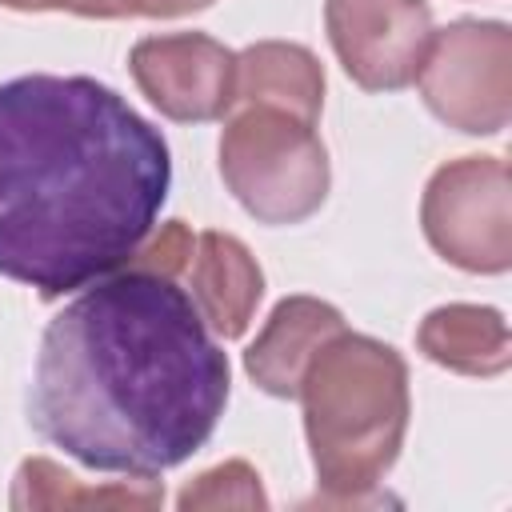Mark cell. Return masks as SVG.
Listing matches in <instances>:
<instances>
[{
	"instance_id": "obj_1",
	"label": "cell",
	"mask_w": 512,
	"mask_h": 512,
	"mask_svg": "<svg viewBox=\"0 0 512 512\" xmlns=\"http://www.w3.org/2000/svg\"><path fill=\"white\" fill-rule=\"evenodd\" d=\"M228 404V356L180 280L120 268L40 336L28 420L96 472L160 476L208 444Z\"/></svg>"
},
{
	"instance_id": "obj_2",
	"label": "cell",
	"mask_w": 512,
	"mask_h": 512,
	"mask_svg": "<svg viewBox=\"0 0 512 512\" xmlns=\"http://www.w3.org/2000/svg\"><path fill=\"white\" fill-rule=\"evenodd\" d=\"M168 184L160 128L108 84L48 72L0 84V276L40 300L120 272Z\"/></svg>"
},
{
	"instance_id": "obj_3",
	"label": "cell",
	"mask_w": 512,
	"mask_h": 512,
	"mask_svg": "<svg viewBox=\"0 0 512 512\" xmlns=\"http://www.w3.org/2000/svg\"><path fill=\"white\" fill-rule=\"evenodd\" d=\"M296 400L324 500H376V484L396 464L408 432V364L372 336L336 332L308 364Z\"/></svg>"
},
{
	"instance_id": "obj_4",
	"label": "cell",
	"mask_w": 512,
	"mask_h": 512,
	"mask_svg": "<svg viewBox=\"0 0 512 512\" xmlns=\"http://www.w3.org/2000/svg\"><path fill=\"white\" fill-rule=\"evenodd\" d=\"M220 176L260 224H300L328 200V148L312 120L284 108H232L220 132Z\"/></svg>"
},
{
	"instance_id": "obj_5",
	"label": "cell",
	"mask_w": 512,
	"mask_h": 512,
	"mask_svg": "<svg viewBox=\"0 0 512 512\" xmlns=\"http://www.w3.org/2000/svg\"><path fill=\"white\" fill-rule=\"evenodd\" d=\"M420 224L456 268L496 276L512 264V176L500 156H460L432 172Z\"/></svg>"
},
{
	"instance_id": "obj_6",
	"label": "cell",
	"mask_w": 512,
	"mask_h": 512,
	"mask_svg": "<svg viewBox=\"0 0 512 512\" xmlns=\"http://www.w3.org/2000/svg\"><path fill=\"white\" fill-rule=\"evenodd\" d=\"M420 96L464 136H496L512 116V32L500 20H452L432 32Z\"/></svg>"
},
{
	"instance_id": "obj_7",
	"label": "cell",
	"mask_w": 512,
	"mask_h": 512,
	"mask_svg": "<svg viewBox=\"0 0 512 512\" xmlns=\"http://www.w3.org/2000/svg\"><path fill=\"white\" fill-rule=\"evenodd\" d=\"M324 28L344 72L368 92H400L432 44L424 0H324Z\"/></svg>"
},
{
	"instance_id": "obj_8",
	"label": "cell",
	"mask_w": 512,
	"mask_h": 512,
	"mask_svg": "<svg viewBox=\"0 0 512 512\" xmlns=\"http://www.w3.org/2000/svg\"><path fill=\"white\" fill-rule=\"evenodd\" d=\"M136 88L168 120L204 124L232 112L236 52L204 32H168L136 40L128 56Z\"/></svg>"
},
{
	"instance_id": "obj_9",
	"label": "cell",
	"mask_w": 512,
	"mask_h": 512,
	"mask_svg": "<svg viewBox=\"0 0 512 512\" xmlns=\"http://www.w3.org/2000/svg\"><path fill=\"white\" fill-rule=\"evenodd\" d=\"M344 316L340 308H332L328 300L316 296H288L272 308V316L264 320V328L256 332V340L244 352V372L256 380V388H264L268 396L280 400H296L300 380L308 372V364L316 360V352L344 332Z\"/></svg>"
},
{
	"instance_id": "obj_10",
	"label": "cell",
	"mask_w": 512,
	"mask_h": 512,
	"mask_svg": "<svg viewBox=\"0 0 512 512\" xmlns=\"http://www.w3.org/2000/svg\"><path fill=\"white\" fill-rule=\"evenodd\" d=\"M184 284L208 332L224 340H236L248 332L256 304L264 296V272L256 256L228 232L196 236L192 260L184 268Z\"/></svg>"
},
{
	"instance_id": "obj_11",
	"label": "cell",
	"mask_w": 512,
	"mask_h": 512,
	"mask_svg": "<svg viewBox=\"0 0 512 512\" xmlns=\"http://www.w3.org/2000/svg\"><path fill=\"white\" fill-rule=\"evenodd\" d=\"M244 104H264V108H284L300 120L320 116L324 108V68L304 44L288 40H260L236 52V92L232 108Z\"/></svg>"
},
{
	"instance_id": "obj_12",
	"label": "cell",
	"mask_w": 512,
	"mask_h": 512,
	"mask_svg": "<svg viewBox=\"0 0 512 512\" xmlns=\"http://www.w3.org/2000/svg\"><path fill=\"white\" fill-rule=\"evenodd\" d=\"M416 348L460 376H500L512 360L508 324L488 304H444L432 308L416 328Z\"/></svg>"
},
{
	"instance_id": "obj_13",
	"label": "cell",
	"mask_w": 512,
	"mask_h": 512,
	"mask_svg": "<svg viewBox=\"0 0 512 512\" xmlns=\"http://www.w3.org/2000/svg\"><path fill=\"white\" fill-rule=\"evenodd\" d=\"M164 484L152 476L124 480V484H80L72 472L44 456H28L12 476V508L40 512V508H160Z\"/></svg>"
},
{
	"instance_id": "obj_14",
	"label": "cell",
	"mask_w": 512,
	"mask_h": 512,
	"mask_svg": "<svg viewBox=\"0 0 512 512\" xmlns=\"http://www.w3.org/2000/svg\"><path fill=\"white\" fill-rule=\"evenodd\" d=\"M180 512H200V508H268V496L260 488V476L248 460H224L208 472H200L180 496Z\"/></svg>"
},
{
	"instance_id": "obj_15",
	"label": "cell",
	"mask_w": 512,
	"mask_h": 512,
	"mask_svg": "<svg viewBox=\"0 0 512 512\" xmlns=\"http://www.w3.org/2000/svg\"><path fill=\"white\" fill-rule=\"evenodd\" d=\"M192 248H196V232L184 220H168V224H160V228H152L144 236V244L132 252V260L124 268H140V272H156V276H168V280H184Z\"/></svg>"
},
{
	"instance_id": "obj_16",
	"label": "cell",
	"mask_w": 512,
	"mask_h": 512,
	"mask_svg": "<svg viewBox=\"0 0 512 512\" xmlns=\"http://www.w3.org/2000/svg\"><path fill=\"white\" fill-rule=\"evenodd\" d=\"M0 4L16 12H72V16H96V20L116 16L112 0H0Z\"/></svg>"
},
{
	"instance_id": "obj_17",
	"label": "cell",
	"mask_w": 512,
	"mask_h": 512,
	"mask_svg": "<svg viewBox=\"0 0 512 512\" xmlns=\"http://www.w3.org/2000/svg\"><path fill=\"white\" fill-rule=\"evenodd\" d=\"M116 16H152V20H168V16H188L200 12L216 0H112Z\"/></svg>"
}]
</instances>
